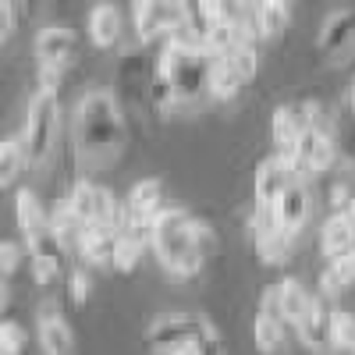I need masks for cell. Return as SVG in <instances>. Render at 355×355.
I'll list each match as a JSON object with an SVG mask.
<instances>
[{"mask_svg":"<svg viewBox=\"0 0 355 355\" xmlns=\"http://www.w3.org/2000/svg\"><path fill=\"white\" fill-rule=\"evenodd\" d=\"M128 128H125V114L117 107V100L110 93H89L78 100L75 107V142L85 157L103 160L114 157L125 146Z\"/></svg>","mask_w":355,"mask_h":355,"instance_id":"6da1fadb","label":"cell"},{"mask_svg":"<svg viewBox=\"0 0 355 355\" xmlns=\"http://www.w3.org/2000/svg\"><path fill=\"white\" fill-rule=\"evenodd\" d=\"M150 245L164 263V270H171L174 277H196L206 266V256L196 245V217L185 206H164L153 217Z\"/></svg>","mask_w":355,"mask_h":355,"instance_id":"7a4b0ae2","label":"cell"},{"mask_svg":"<svg viewBox=\"0 0 355 355\" xmlns=\"http://www.w3.org/2000/svg\"><path fill=\"white\" fill-rule=\"evenodd\" d=\"M214 61H217L214 50L185 43V40H167L164 50H160V57H157V71L174 82L178 103H192L202 93H210Z\"/></svg>","mask_w":355,"mask_h":355,"instance_id":"3957f363","label":"cell"},{"mask_svg":"<svg viewBox=\"0 0 355 355\" xmlns=\"http://www.w3.org/2000/svg\"><path fill=\"white\" fill-rule=\"evenodd\" d=\"M57 128H61V107H57V93H43L33 100L21 125V142L28 153V167H40L50 160L53 142H57Z\"/></svg>","mask_w":355,"mask_h":355,"instance_id":"277c9868","label":"cell"},{"mask_svg":"<svg viewBox=\"0 0 355 355\" xmlns=\"http://www.w3.org/2000/svg\"><path fill=\"white\" fill-rule=\"evenodd\" d=\"M146 341H150V352L153 355H171L178 348H185V345H220V334L217 327L206 316H189V313H174V316H164L157 320L150 334H146Z\"/></svg>","mask_w":355,"mask_h":355,"instance_id":"5b68a950","label":"cell"},{"mask_svg":"<svg viewBox=\"0 0 355 355\" xmlns=\"http://www.w3.org/2000/svg\"><path fill=\"white\" fill-rule=\"evenodd\" d=\"M132 21L142 43L167 40L185 25V0H132Z\"/></svg>","mask_w":355,"mask_h":355,"instance_id":"8992f818","label":"cell"},{"mask_svg":"<svg viewBox=\"0 0 355 355\" xmlns=\"http://www.w3.org/2000/svg\"><path fill=\"white\" fill-rule=\"evenodd\" d=\"M320 103H284L274 110V121H270V135L277 142V150L281 153H291L295 150V142H299V135L313 125H320Z\"/></svg>","mask_w":355,"mask_h":355,"instance_id":"52a82bcc","label":"cell"},{"mask_svg":"<svg viewBox=\"0 0 355 355\" xmlns=\"http://www.w3.org/2000/svg\"><path fill=\"white\" fill-rule=\"evenodd\" d=\"M68 206L71 214L82 220V224H93V220H117L121 217V206L110 189L103 185H93V182H78L71 192H68Z\"/></svg>","mask_w":355,"mask_h":355,"instance_id":"ba28073f","label":"cell"},{"mask_svg":"<svg viewBox=\"0 0 355 355\" xmlns=\"http://www.w3.org/2000/svg\"><path fill=\"white\" fill-rule=\"evenodd\" d=\"M299 178H306V174H302L299 160H295V153H277L270 160H263V167L256 171V202L259 206H274L277 196L291 182H299Z\"/></svg>","mask_w":355,"mask_h":355,"instance_id":"9c48e42d","label":"cell"},{"mask_svg":"<svg viewBox=\"0 0 355 355\" xmlns=\"http://www.w3.org/2000/svg\"><path fill=\"white\" fill-rule=\"evenodd\" d=\"M291 153H295V160H299L302 174L309 178V174H323L338 160V142L323 125H313V128H306L299 135V142H295Z\"/></svg>","mask_w":355,"mask_h":355,"instance_id":"30bf717a","label":"cell"},{"mask_svg":"<svg viewBox=\"0 0 355 355\" xmlns=\"http://www.w3.org/2000/svg\"><path fill=\"white\" fill-rule=\"evenodd\" d=\"M117 242H121V227L114 220H93L78 231V252L85 256V263H96V266H114V252Z\"/></svg>","mask_w":355,"mask_h":355,"instance_id":"8fae6325","label":"cell"},{"mask_svg":"<svg viewBox=\"0 0 355 355\" xmlns=\"http://www.w3.org/2000/svg\"><path fill=\"white\" fill-rule=\"evenodd\" d=\"M316 46H320V53H327V57H345L355 46V11L352 8H338V11H331L327 18H323Z\"/></svg>","mask_w":355,"mask_h":355,"instance_id":"7c38bea8","label":"cell"},{"mask_svg":"<svg viewBox=\"0 0 355 355\" xmlns=\"http://www.w3.org/2000/svg\"><path fill=\"white\" fill-rule=\"evenodd\" d=\"M270 210H274L277 227H284V231H291V234H299V231L306 227V220H309V210H313L309 189H306V178L291 182V185L277 196V202L270 206Z\"/></svg>","mask_w":355,"mask_h":355,"instance_id":"4fadbf2b","label":"cell"},{"mask_svg":"<svg viewBox=\"0 0 355 355\" xmlns=\"http://www.w3.org/2000/svg\"><path fill=\"white\" fill-rule=\"evenodd\" d=\"M78 50V36L68 25H46L36 36V57L40 64H71Z\"/></svg>","mask_w":355,"mask_h":355,"instance_id":"5bb4252c","label":"cell"},{"mask_svg":"<svg viewBox=\"0 0 355 355\" xmlns=\"http://www.w3.org/2000/svg\"><path fill=\"white\" fill-rule=\"evenodd\" d=\"M164 182L160 178H142V182H135L125 196V214L132 220H153L160 210H164Z\"/></svg>","mask_w":355,"mask_h":355,"instance_id":"9a60e30c","label":"cell"},{"mask_svg":"<svg viewBox=\"0 0 355 355\" xmlns=\"http://www.w3.org/2000/svg\"><path fill=\"white\" fill-rule=\"evenodd\" d=\"M323 252H327V259L355 256V220L348 210H334L327 224H323Z\"/></svg>","mask_w":355,"mask_h":355,"instance_id":"2e32d148","label":"cell"},{"mask_svg":"<svg viewBox=\"0 0 355 355\" xmlns=\"http://www.w3.org/2000/svg\"><path fill=\"white\" fill-rule=\"evenodd\" d=\"M40 348L43 355H71L75 348V334L68 327V320L53 306H43L40 313Z\"/></svg>","mask_w":355,"mask_h":355,"instance_id":"e0dca14e","label":"cell"},{"mask_svg":"<svg viewBox=\"0 0 355 355\" xmlns=\"http://www.w3.org/2000/svg\"><path fill=\"white\" fill-rule=\"evenodd\" d=\"M15 217H18V227H21V234H25V245L36 242L40 234L53 231V217H46L43 202L28 192V189H21V192L15 196Z\"/></svg>","mask_w":355,"mask_h":355,"instance_id":"ac0fdd59","label":"cell"},{"mask_svg":"<svg viewBox=\"0 0 355 355\" xmlns=\"http://www.w3.org/2000/svg\"><path fill=\"white\" fill-rule=\"evenodd\" d=\"M89 40H93L100 50H110L117 40H121V11L117 4H96L89 11Z\"/></svg>","mask_w":355,"mask_h":355,"instance_id":"d6986e66","label":"cell"},{"mask_svg":"<svg viewBox=\"0 0 355 355\" xmlns=\"http://www.w3.org/2000/svg\"><path fill=\"white\" fill-rule=\"evenodd\" d=\"M249 78L239 71V68H234L231 61H227V57H220L217 53V61H214V71H210V96L214 100H234V96H239L242 93V85H245Z\"/></svg>","mask_w":355,"mask_h":355,"instance_id":"ffe728a7","label":"cell"},{"mask_svg":"<svg viewBox=\"0 0 355 355\" xmlns=\"http://www.w3.org/2000/svg\"><path fill=\"white\" fill-rule=\"evenodd\" d=\"M284 327H288V323L266 316V313H256V320H252L256 348H259L263 355H284Z\"/></svg>","mask_w":355,"mask_h":355,"instance_id":"44dd1931","label":"cell"},{"mask_svg":"<svg viewBox=\"0 0 355 355\" xmlns=\"http://www.w3.org/2000/svg\"><path fill=\"white\" fill-rule=\"evenodd\" d=\"M277 295H281V309H284L288 327H295V323L306 316V309H309V302H313V295H309L299 281H295V277L277 281Z\"/></svg>","mask_w":355,"mask_h":355,"instance_id":"7402d4cb","label":"cell"},{"mask_svg":"<svg viewBox=\"0 0 355 355\" xmlns=\"http://www.w3.org/2000/svg\"><path fill=\"white\" fill-rule=\"evenodd\" d=\"M28 167V153H25V142L21 135H11L4 142V150H0V185L11 189L18 182V174Z\"/></svg>","mask_w":355,"mask_h":355,"instance_id":"603a6c76","label":"cell"},{"mask_svg":"<svg viewBox=\"0 0 355 355\" xmlns=\"http://www.w3.org/2000/svg\"><path fill=\"white\" fill-rule=\"evenodd\" d=\"M256 15H259V33H263V40H270V36H277L281 28L291 21V0H259Z\"/></svg>","mask_w":355,"mask_h":355,"instance_id":"cb8c5ba5","label":"cell"},{"mask_svg":"<svg viewBox=\"0 0 355 355\" xmlns=\"http://www.w3.org/2000/svg\"><path fill=\"white\" fill-rule=\"evenodd\" d=\"M291 242H295V234H291V231H284V227H274V231H266L263 239L256 242V249H259L263 263H281V259H288V252H291Z\"/></svg>","mask_w":355,"mask_h":355,"instance_id":"d4e9b609","label":"cell"},{"mask_svg":"<svg viewBox=\"0 0 355 355\" xmlns=\"http://www.w3.org/2000/svg\"><path fill=\"white\" fill-rule=\"evenodd\" d=\"M142 249H146V242H142V239H135V234L121 231V242H117V252H114V270L132 274L135 266L142 263Z\"/></svg>","mask_w":355,"mask_h":355,"instance_id":"484cf974","label":"cell"},{"mask_svg":"<svg viewBox=\"0 0 355 355\" xmlns=\"http://www.w3.org/2000/svg\"><path fill=\"white\" fill-rule=\"evenodd\" d=\"M331 345L355 355V316L352 313H341V309L331 313Z\"/></svg>","mask_w":355,"mask_h":355,"instance_id":"4316f807","label":"cell"},{"mask_svg":"<svg viewBox=\"0 0 355 355\" xmlns=\"http://www.w3.org/2000/svg\"><path fill=\"white\" fill-rule=\"evenodd\" d=\"M220 57H227V61L239 68L245 78H252L256 71H259V57H256V43H239V46H231L227 53H220Z\"/></svg>","mask_w":355,"mask_h":355,"instance_id":"83f0119b","label":"cell"},{"mask_svg":"<svg viewBox=\"0 0 355 355\" xmlns=\"http://www.w3.org/2000/svg\"><path fill=\"white\" fill-rule=\"evenodd\" d=\"M25 341H28V334H25L21 323H15V320L0 323V352H4V355H21Z\"/></svg>","mask_w":355,"mask_h":355,"instance_id":"f1b7e54d","label":"cell"},{"mask_svg":"<svg viewBox=\"0 0 355 355\" xmlns=\"http://www.w3.org/2000/svg\"><path fill=\"white\" fill-rule=\"evenodd\" d=\"M334 142H338V157H345L348 164H355V114L352 117H338V135H334Z\"/></svg>","mask_w":355,"mask_h":355,"instance_id":"f546056e","label":"cell"},{"mask_svg":"<svg viewBox=\"0 0 355 355\" xmlns=\"http://www.w3.org/2000/svg\"><path fill=\"white\" fill-rule=\"evenodd\" d=\"M68 295H71L75 306H82L89 295H93V277H89L85 266H75V270L68 274Z\"/></svg>","mask_w":355,"mask_h":355,"instance_id":"4dcf8cb0","label":"cell"},{"mask_svg":"<svg viewBox=\"0 0 355 355\" xmlns=\"http://www.w3.org/2000/svg\"><path fill=\"white\" fill-rule=\"evenodd\" d=\"M21 256H28V245L21 242H4L0 245V270H4V281H11V274L18 270Z\"/></svg>","mask_w":355,"mask_h":355,"instance_id":"1f68e13d","label":"cell"},{"mask_svg":"<svg viewBox=\"0 0 355 355\" xmlns=\"http://www.w3.org/2000/svg\"><path fill=\"white\" fill-rule=\"evenodd\" d=\"M25 4L21 0H0V40H11L15 36V28H18V11H21Z\"/></svg>","mask_w":355,"mask_h":355,"instance_id":"d6a6232c","label":"cell"},{"mask_svg":"<svg viewBox=\"0 0 355 355\" xmlns=\"http://www.w3.org/2000/svg\"><path fill=\"white\" fill-rule=\"evenodd\" d=\"M68 64H40V89L43 93H61Z\"/></svg>","mask_w":355,"mask_h":355,"instance_id":"836d02e7","label":"cell"},{"mask_svg":"<svg viewBox=\"0 0 355 355\" xmlns=\"http://www.w3.org/2000/svg\"><path fill=\"white\" fill-rule=\"evenodd\" d=\"M196 245L202 249V256L210 259L214 252H217V234H214V227L206 224V220H196Z\"/></svg>","mask_w":355,"mask_h":355,"instance_id":"e575fe53","label":"cell"},{"mask_svg":"<svg viewBox=\"0 0 355 355\" xmlns=\"http://www.w3.org/2000/svg\"><path fill=\"white\" fill-rule=\"evenodd\" d=\"M259 313H266V316H274V320L288 323V320H284V309H281V295H277V284H274L270 291H263V302H259Z\"/></svg>","mask_w":355,"mask_h":355,"instance_id":"d590c367","label":"cell"},{"mask_svg":"<svg viewBox=\"0 0 355 355\" xmlns=\"http://www.w3.org/2000/svg\"><path fill=\"white\" fill-rule=\"evenodd\" d=\"M331 202H334V210H348L352 196H348V185H345V182H334V185H331Z\"/></svg>","mask_w":355,"mask_h":355,"instance_id":"8d00e7d4","label":"cell"},{"mask_svg":"<svg viewBox=\"0 0 355 355\" xmlns=\"http://www.w3.org/2000/svg\"><path fill=\"white\" fill-rule=\"evenodd\" d=\"M348 110L355 114V78H352V89H348Z\"/></svg>","mask_w":355,"mask_h":355,"instance_id":"74e56055","label":"cell"},{"mask_svg":"<svg viewBox=\"0 0 355 355\" xmlns=\"http://www.w3.org/2000/svg\"><path fill=\"white\" fill-rule=\"evenodd\" d=\"M21 4H25V11H36V8L43 4V0H21Z\"/></svg>","mask_w":355,"mask_h":355,"instance_id":"f35d334b","label":"cell"},{"mask_svg":"<svg viewBox=\"0 0 355 355\" xmlns=\"http://www.w3.org/2000/svg\"><path fill=\"white\" fill-rule=\"evenodd\" d=\"M348 214H352V220H355V196H352V202H348Z\"/></svg>","mask_w":355,"mask_h":355,"instance_id":"ab89813d","label":"cell"},{"mask_svg":"<svg viewBox=\"0 0 355 355\" xmlns=\"http://www.w3.org/2000/svg\"><path fill=\"white\" fill-rule=\"evenodd\" d=\"M249 4H259V0H249Z\"/></svg>","mask_w":355,"mask_h":355,"instance_id":"60d3db41","label":"cell"},{"mask_svg":"<svg viewBox=\"0 0 355 355\" xmlns=\"http://www.w3.org/2000/svg\"><path fill=\"white\" fill-rule=\"evenodd\" d=\"M352 263H355V256H352Z\"/></svg>","mask_w":355,"mask_h":355,"instance_id":"b9f144b4","label":"cell"}]
</instances>
